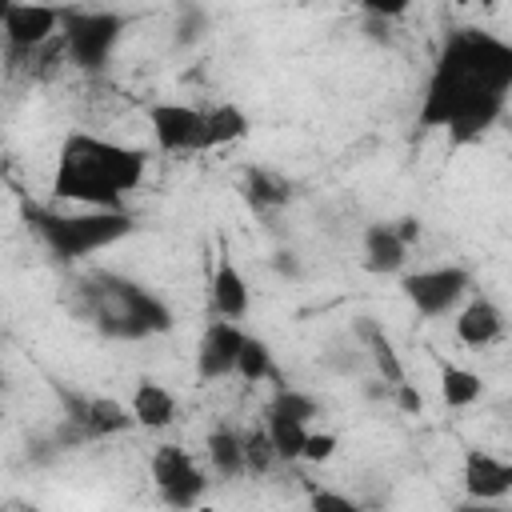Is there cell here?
<instances>
[{
	"label": "cell",
	"instance_id": "cell-1",
	"mask_svg": "<svg viewBox=\"0 0 512 512\" xmlns=\"http://www.w3.org/2000/svg\"><path fill=\"white\" fill-rule=\"evenodd\" d=\"M508 92L512 44L480 28H452L428 76L416 128H444L452 148H468L500 120Z\"/></svg>",
	"mask_w": 512,
	"mask_h": 512
},
{
	"label": "cell",
	"instance_id": "cell-2",
	"mask_svg": "<svg viewBox=\"0 0 512 512\" xmlns=\"http://www.w3.org/2000/svg\"><path fill=\"white\" fill-rule=\"evenodd\" d=\"M148 172V152L116 140H100L88 132H72L60 144L52 192L60 200H76L100 212H120L124 196L140 188Z\"/></svg>",
	"mask_w": 512,
	"mask_h": 512
},
{
	"label": "cell",
	"instance_id": "cell-3",
	"mask_svg": "<svg viewBox=\"0 0 512 512\" xmlns=\"http://www.w3.org/2000/svg\"><path fill=\"white\" fill-rule=\"evenodd\" d=\"M84 296H88V316L96 320V328L104 336L144 340V336H156V332L172 328V308L160 296H152L148 288H140L136 280L96 272L84 284Z\"/></svg>",
	"mask_w": 512,
	"mask_h": 512
},
{
	"label": "cell",
	"instance_id": "cell-4",
	"mask_svg": "<svg viewBox=\"0 0 512 512\" xmlns=\"http://www.w3.org/2000/svg\"><path fill=\"white\" fill-rule=\"evenodd\" d=\"M24 220L32 224V232L44 240V248L60 260H80L96 248H108L124 236L136 232V220L132 212H100V208H88V212H52V208H36V204H24Z\"/></svg>",
	"mask_w": 512,
	"mask_h": 512
},
{
	"label": "cell",
	"instance_id": "cell-5",
	"mask_svg": "<svg viewBox=\"0 0 512 512\" xmlns=\"http://www.w3.org/2000/svg\"><path fill=\"white\" fill-rule=\"evenodd\" d=\"M60 32L68 44V60L80 68H100L120 32H124V16L120 12H100V8H60Z\"/></svg>",
	"mask_w": 512,
	"mask_h": 512
},
{
	"label": "cell",
	"instance_id": "cell-6",
	"mask_svg": "<svg viewBox=\"0 0 512 512\" xmlns=\"http://www.w3.org/2000/svg\"><path fill=\"white\" fill-rule=\"evenodd\" d=\"M148 472H152V484H156V492H160V500L168 508H180V512H196L200 508V496H204L208 480H204V472L196 468V460L180 444L152 448Z\"/></svg>",
	"mask_w": 512,
	"mask_h": 512
},
{
	"label": "cell",
	"instance_id": "cell-7",
	"mask_svg": "<svg viewBox=\"0 0 512 512\" xmlns=\"http://www.w3.org/2000/svg\"><path fill=\"white\" fill-rule=\"evenodd\" d=\"M0 28H4L8 68H16L20 60L32 64V52L60 36V8H48V4H0Z\"/></svg>",
	"mask_w": 512,
	"mask_h": 512
},
{
	"label": "cell",
	"instance_id": "cell-8",
	"mask_svg": "<svg viewBox=\"0 0 512 512\" xmlns=\"http://www.w3.org/2000/svg\"><path fill=\"white\" fill-rule=\"evenodd\" d=\"M408 304L420 312V316H444L448 308L460 304V296L472 288V276L468 268L460 264H444V268H424V272H412L400 280Z\"/></svg>",
	"mask_w": 512,
	"mask_h": 512
},
{
	"label": "cell",
	"instance_id": "cell-9",
	"mask_svg": "<svg viewBox=\"0 0 512 512\" xmlns=\"http://www.w3.org/2000/svg\"><path fill=\"white\" fill-rule=\"evenodd\" d=\"M152 136L164 152H204V112L192 104H152Z\"/></svg>",
	"mask_w": 512,
	"mask_h": 512
},
{
	"label": "cell",
	"instance_id": "cell-10",
	"mask_svg": "<svg viewBox=\"0 0 512 512\" xmlns=\"http://www.w3.org/2000/svg\"><path fill=\"white\" fill-rule=\"evenodd\" d=\"M244 340H248V332H240L236 320H212L204 328V336H200V348H196V372H200V380H224V376H232Z\"/></svg>",
	"mask_w": 512,
	"mask_h": 512
},
{
	"label": "cell",
	"instance_id": "cell-11",
	"mask_svg": "<svg viewBox=\"0 0 512 512\" xmlns=\"http://www.w3.org/2000/svg\"><path fill=\"white\" fill-rule=\"evenodd\" d=\"M464 492L468 500L480 504H496L512 492V460H500L484 448H468L464 452Z\"/></svg>",
	"mask_w": 512,
	"mask_h": 512
},
{
	"label": "cell",
	"instance_id": "cell-12",
	"mask_svg": "<svg viewBox=\"0 0 512 512\" xmlns=\"http://www.w3.org/2000/svg\"><path fill=\"white\" fill-rule=\"evenodd\" d=\"M500 332H504V312L484 296L468 300L456 316V340L468 348H488L492 340H500Z\"/></svg>",
	"mask_w": 512,
	"mask_h": 512
},
{
	"label": "cell",
	"instance_id": "cell-13",
	"mask_svg": "<svg viewBox=\"0 0 512 512\" xmlns=\"http://www.w3.org/2000/svg\"><path fill=\"white\" fill-rule=\"evenodd\" d=\"M208 288H212V308H216L220 320H240L248 312V280L240 276V268L228 256L216 260Z\"/></svg>",
	"mask_w": 512,
	"mask_h": 512
},
{
	"label": "cell",
	"instance_id": "cell-14",
	"mask_svg": "<svg viewBox=\"0 0 512 512\" xmlns=\"http://www.w3.org/2000/svg\"><path fill=\"white\" fill-rule=\"evenodd\" d=\"M356 336H360V344L368 348V356H372V364H376V372H380V380H384L388 388H396V384L408 380V376H404V360H400L392 336H388L372 316H360V320H356Z\"/></svg>",
	"mask_w": 512,
	"mask_h": 512
},
{
	"label": "cell",
	"instance_id": "cell-15",
	"mask_svg": "<svg viewBox=\"0 0 512 512\" xmlns=\"http://www.w3.org/2000/svg\"><path fill=\"white\" fill-rule=\"evenodd\" d=\"M128 408H132L140 428H168V424H176V396L160 380H152V376L136 380Z\"/></svg>",
	"mask_w": 512,
	"mask_h": 512
},
{
	"label": "cell",
	"instance_id": "cell-16",
	"mask_svg": "<svg viewBox=\"0 0 512 512\" xmlns=\"http://www.w3.org/2000/svg\"><path fill=\"white\" fill-rule=\"evenodd\" d=\"M408 260V248L400 244V236L392 232V224H368L364 228V268L376 276H392L400 272Z\"/></svg>",
	"mask_w": 512,
	"mask_h": 512
},
{
	"label": "cell",
	"instance_id": "cell-17",
	"mask_svg": "<svg viewBox=\"0 0 512 512\" xmlns=\"http://www.w3.org/2000/svg\"><path fill=\"white\" fill-rule=\"evenodd\" d=\"M248 112L240 108V104H216V108H208L204 112V152H212V148H228V144H236V140H244L248 136Z\"/></svg>",
	"mask_w": 512,
	"mask_h": 512
},
{
	"label": "cell",
	"instance_id": "cell-18",
	"mask_svg": "<svg viewBox=\"0 0 512 512\" xmlns=\"http://www.w3.org/2000/svg\"><path fill=\"white\" fill-rule=\"evenodd\" d=\"M136 424L132 408H124L112 396H92L88 400V416H84V436L88 440H104V436H120Z\"/></svg>",
	"mask_w": 512,
	"mask_h": 512
},
{
	"label": "cell",
	"instance_id": "cell-19",
	"mask_svg": "<svg viewBox=\"0 0 512 512\" xmlns=\"http://www.w3.org/2000/svg\"><path fill=\"white\" fill-rule=\"evenodd\" d=\"M244 196L256 212H272V208H284L288 196H292V184L268 168H248L244 172Z\"/></svg>",
	"mask_w": 512,
	"mask_h": 512
},
{
	"label": "cell",
	"instance_id": "cell-20",
	"mask_svg": "<svg viewBox=\"0 0 512 512\" xmlns=\"http://www.w3.org/2000/svg\"><path fill=\"white\" fill-rule=\"evenodd\" d=\"M264 416H268V420H264V432H268L276 456H280V460H304L308 424H300V420H292V416H280V412H272V408H268Z\"/></svg>",
	"mask_w": 512,
	"mask_h": 512
},
{
	"label": "cell",
	"instance_id": "cell-21",
	"mask_svg": "<svg viewBox=\"0 0 512 512\" xmlns=\"http://www.w3.org/2000/svg\"><path fill=\"white\" fill-rule=\"evenodd\" d=\"M204 448H208V460H212V468H216L220 476H240V472H248V464H244V436H240V432H232V428H212Z\"/></svg>",
	"mask_w": 512,
	"mask_h": 512
},
{
	"label": "cell",
	"instance_id": "cell-22",
	"mask_svg": "<svg viewBox=\"0 0 512 512\" xmlns=\"http://www.w3.org/2000/svg\"><path fill=\"white\" fill-rule=\"evenodd\" d=\"M440 396L448 408H468L484 396V380L472 372V368H460V364H444L440 368Z\"/></svg>",
	"mask_w": 512,
	"mask_h": 512
},
{
	"label": "cell",
	"instance_id": "cell-23",
	"mask_svg": "<svg viewBox=\"0 0 512 512\" xmlns=\"http://www.w3.org/2000/svg\"><path fill=\"white\" fill-rule=\"evenodd\" d=\"M236 376L248 380V384H260V380H276V364H272V348L256 336L244 340L240 348V360H236Z\"/></svg>",
	"mask_w": 512,
	"mask_h": 512
},
{
	"label": "cell",
	"instance_id": "cell-24",
	"mask_svg": "<svg viewBox=\"0 0 512 512\" xmlns=\"http://www.w3.org/2000/svg\"><path fill=\"white\" fill-rule=\"evenodd\" d=\"M272 412H280V416H292V420H300V424H308L312 416H320V404H316V396H308V392H300V388H288V384H280L276 388V396H272V404H268Z\"/></svg>",
	"mask_w": 512,
	"mask_h": 512
},
{
	"label": "cell",
	"instance_id": "cell-25",
	"mask_svg": "<svg viewBox=\"0 0 512 512\" xmlns=\"http://www.w3.org/2000/svg\"><path fill=\"white\" fill-rule=\"evenodd\" d=\"M276 460L280 456H276V448H272V440H268L264 428L244 432V464H248V472H268Z\"/></svg>",
	"mask_w": 512,
	"mask_h": 512
},
{
	"label": "cell",
	"instance_id": "cell-26",
	"mask_svg": "<svg viewBox=\"0 0 512 512\" xmlns=\"http://www.w3.org/2000/svg\"><path fill=\"white\" fill-rule=\"evenodd\" d=\"M308 508L312 512H360V504L336 488H312L308 492Z\"/></svg>",
	"mask_w": 512,
	"mask_h": 512
},
{
	"label": "cell",
	"instance_id": "cell-27",
	"mask_svg": "<svg viewBox=\"0 0 512 512\" xmlns=\"http://www.w3.org/2000/svg\"><path fill=\"white\" fill-rule=\"evenodd\" d=\"M336 432H308V444H304V460L308 464H324L336 456Z\"/></svg>",
	"mask_w": 512,
	"mask_h": 512
},
{
	"label": "cell",
	"instance_id": "cell-28",
	"mask_svg": "<svg viewBox=\"0 0 512 512\" xmlns=\"http://www.w3.org/2000/svg\"><path fill=\"white\" fill-rule=\"evenodd\" d=\"M392 400H396V408H400L404 416H420V412H424V396H420V388L408 384V380L392 388Z\"/></svg>",
	"mask_w": 512,
	"mask_h": 512
},
{
	"label": "cell",
	"instance_id": "cell-29",
	"mask_svg": "<svg viewBox=\"0 0 512 512\" xmlns=\"http://www.w3.org/2000/svg\"><path fill=\"white\" fill-rule=\"evenodd\" d=\"M404 12H408V0H364V16H376V20H392Z\"/></svg>",
	"mask_w": 512,
	"mask_h": 512
},
{
	"label": "cell",
	"instance_id": "cell-30",
	"mask_svg": "<svg viewBox=\"0 0 512 512\" xmlns=\"http://www.w3.org/2000/svg\"><path fill=\"white\" fill-rule=\"evenodd\" d=\"M200 28H204V8H184L180 12V44H188V40H196L200 36Z\"/></svg>",
	"mask_w": 512,
	"mask_h": 512
},
{
	"label": "cell",
	"instance_id": "cell-31",
	"mask_svg": "<svg viewBox=\"0 0 512 512\" xmlns=\"http://www.w3.org/2000/svg\"><path fill=\"white\" fill-rule=\"evenodd\" d=\"M392 232L400 236L404 248H412V244L420 240V220H416V216H400V220H392Z\"/></svg>",
	"mask_w": 512,
	"mask_h": 512
},
{
	"label": "cell",
	"instance_id": "cell-32",
	"mask_svg": "<svg viewBox=\"0 0 512 512\" xmlns=\"http://www.w3.org/2000/svg\"><path fill=\"white\" fill-rule=\"evenodd\" d=\"M272 264H276V272H280V276H300V264H296V256H292V252H276V260H272Z\"/></svg>",
	"mask_w": 512,
	"mask_h": 512
},
{
	"label": "cell",
	"instance_id": "cell-33",
	"mask_svg": "<svg viewBox=\"0 0 512 512\" xmlns=\"http://www.w3.org/2000/svg\"><path fill=\"white\" fill-rule=\"evenodd\" d=\"M456 512H508L500 504H480V500H468V504H456Z\"/></svg>",
	"mask_w": 512,
	"mask_h": 512
},
{
	"label": "cell",
	"instance_id": "cell-34",
	"mask_svg": "<svg viewBox=\"0 0 512 512\" xmlns=\"http://www.w3.org/2000/svg\"><path fill=\"white\" fill-rule=\"evenodd\" d=\"M196 512H216V508H204V504H200V508H196Z\"/></svg>",
	"mask_w": 512,
	"mask_h": 512
}]
</instances>
